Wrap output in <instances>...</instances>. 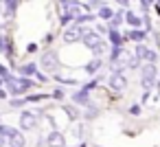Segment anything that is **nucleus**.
I'll return each mask as SVG.
<instances>
[{"label": "nucleus", "instance_id": "f257e3e1", "mask_svg": "<svg viewBox=\"0 0 160 147\" xmlns=\"http://www.w3.org/2000/svg\"><path fill=\"white\" fill-rule=\"evenodd\" d=\"M40 66L44 68V70H57V66H59V62H57V53H53V51H48V53H44L42 55V59H40Z\"/></svg>", "mask_w": 160, "mask_h": 147}, {"label": "nucleus", "instance_id": "f03ea898", "mask_svg": "<svg viewBox=\"0 0 160 147\" xmlns=\"http://www.w3.org/2000/svg\"><path fill=\"white\" fill-rule=\"evenodd\" d=\"M38 125V114H33V112H29V110H24V112H20V127L22 129H33Z\"/></svg>", "mask_w": 160, "mask_h": 147}, {"label": "nucleus", "instance_id": "7ed1b4c3", "mask_svg": "<svg viewBox=\"0 0 160 147\" xmlns=\"http://www.w3.org/2000/svg\"><path fill=\"white\" fill-rule=\"evenodd\" d=\"M108 84H110V88H112V90H116V92L127 88V79H125V75H123V73H114V75L108 79Z\"/></svg>", "mask_w": 160, "mask_h": 147}, {"label": "nucleus", "instance_id": "20e7f679", "mask_svg": "<svg viewBox=\"0 0 160 147\" xmlns=\"http://www.w3.org/2000/svg\"><path fill=\"white\" fill-rule=\"evenodd\" d=\"M158 77V70H156V64H145L140 68V79H147V81H153Z\"/></svg>", "mask_w": 160, "mask_h": 147}, {"label": "nucleus", "instance_id": "39448f33", "mask_svg": "<svg viewBox=\"0 0 160 147\" xmlns=\"http://www.w3.org/2000/svg\"><path fill=\"white\" fill-rule=\"evenodd\" d=\"M46 143H48V147H66V140H64V136L59 132H51Z\"/></svg>", "mask_w": 160, "mask_h": 147}, {"label": "nucleus", "instance_id": "423d86ee", "mask_svg": "<svg viewBox=\"0 0 160 147\" xmlns=\"http://www.w3.org/2000/svg\"><path fill=\"white\" fill-rule=\"evenodd\" d=\"M81 35H83L81 29H79V27H72V29H68V31L64 33V42H66V44H72V42H77Z\"/></svg>", "mask_w": 160, "mask_h": 147}, {"label": "nucleus", "instance_id": "0eeeda50", "mask_svg": "<svg viewBox=\"0 0 160 147\" xmlns=\"http://www.w3.org/2000/svg\"><path fill=\"white\" fill-rule=\"evenodd\" d=\"M81 40H83V44H86L88 48H92L94 44H99V42H101V40H99V35H97L94 31H90V33H83V35H81Z\"/></svg>", "mask_w": 160, "mask_h": 147}, {"label": "nucleus", "instance_id": "6e6552de", "mask_svg": "<svg viewBox=\"0 0 160 147\" xmlns=\"http://www.w3.org/2000/svg\"><path fill=\"white\" fill-rule=\"evenodd\" d=\"M72 101H75V103H79V105H88V103H90V99H88V90L75 92V94H72Z\"/></svg>", "mask_w": 160, "mask_h": 147}, {"label": "nucleus", "instance_id": "1a4fd4ad", "mask_svg": "<svg viewBox=\"0 0 160 147\" xmlns=\"http://www.w3.org/2000/svg\"><path fill=\"white\" fill-rule=\"evenodd\" d=\"M97 116H99V108L88 103V108H86V112H83V119H86V121H90V119H97Z\"/></svg>", "mask_w": 160, "mask_h": 147}, {"label": "nucleus", "instance_id": "9d476101", "mask_svg": "<svg viewBox=\"0 0 160 147\" xmlns=\"http://www.w3.org/2000/svg\"><path fill=\"white\" fill-rule=\"evenodd\" d=\"M9 145H11V147H24V145H27V140H24V136L18 132L16 136H11V138H9Z\"/></svg>", "mask_w": 160, "mask_h": 147}, {"label": "nucleus", "instance_id": "9b49d317", "mask_svg": "<svg viewBox=\"0 0 160 147\" xmlns=\"http://www.w3.org/2000/svg\"><path fill=\"white\" fill-rule=\"evenodd\" d=\"M0 134H2L5 138H11V136H16V134H18V129H16V127H9V125H2V123H0Z\"/></svg>", "mask_w": 160, "mask_h": 147}, {"label": "nucleus", "instance_id": "f8f14e48", "mask_svg": "<svg viewBox=\"0 0 160 147\" xmlns=\"http://www.w3.org/2000/svg\"><path fill=\"white\" fill-rule=\"evenodd\" d=\"M110 40H112V46L114 48H121V44H123V38L114 31V29H110Z\"/></svg>", "mask_w": 160, "mask_h": 147}, {"label": "nucleus", "instance_id": "ddd939ff", "mask_svg": "<svg viewBox=\"0 0 160 147\" xmlns=\"http://www.w3.org/2000/svg\"><path fill=\"white\" fill-rule=\"evenodd\" d=\"M147 55H149V48L140 42V44H136V57L138 59H147Z\"/></svg>", "mask_w": 160, "mask_h": 147}, {"label": "nucleus", "instance_id": "4468645a", "mask_svg": "<svg viewBox=\"0 0 160 147\" xmlns=\"http://www.w3.org/2000/svg\"><path fill=\"white\" fill-rule=\"evenodd\" d=\"M101 66H103V62H101V59L97 57V59H92V62H90V64L86 66V73H90V75H92V73H97V70H99Z\"/></svg>", "mask_w": 160, "mask_h": 147}, {"label": "nucleus", "instance_id": "2eb2a0df", "mask_svg": "<svg viewBox=\"0 0 160 147\" xmlns=\"http://www.w3.org/2000/svg\"><path fill=\"white\" fill-rule=\"evenodd\" d=\"M64 110H66V114H68L70 121H77V119H79V110H77L75 105H66Z\"/></svg>", "mask_w": 160, "mask_h": 147}, {"label": "nucleus", "instance_id": "dca6fc26", "mask_svg": "<svg viewBox=\"0 0 160 147\" xmlns=\"http://www.w3.org/2000/svg\"><path fill=\"white\" fill-rule=\"evenodd\" d=\"M20 73H22V75H35V73H38V66H35V64H24V66L20 68Z\"/></svg>", "mask_w": 160, "mask_h": 147}, {"label": "nucleus", "instance_id": "f3484780", "mask_svg": "<svg viewBox=\"0 0 160 147\" xmlns=\"http://www.w3.org/2000/svg\"><path fill=\"white\" fill-rule=\"evenodd\" d=\"M112 16H114V11H112L110 7H101V9H99V18H103V20H110Z\"/></svg>", "mask_w": 160, "mask_h": 147}, {"label": "nucleus", "instance_id": "a211bd4d", "mask_svg": "<svg viewBox=\"0 0 160 147\" xmlns=\"http://www.w3.org/2000/svg\"><path fill=\"white\" fill-rule=\"evenodd\" d=\"M118 59H123V51L121 48H114L112 53H110V62H118ZM125 62V59H123Z\"/></svg>", "mask_w": 160, "mask_h": 147}, {"label": "nucleus", "instance_id": "6ab92c4d", "mask_svg": "<svg viewBox=\"0 0 160 147\" xmlns=\"http://www.w3.org/2000/svg\"><path fill=\"white\" fill-rule=\"evenodd\" d=\"M105 51H108V46H105L103 42H99V44L92 46V53H94V55H101V53H105Z\"/></svg>", "mask_w": 160, "mask_h": 147}, {"label": "nucleus", "instance_id": "aec40b11", "mask_svg": "<svg viewBox=\"0 0 160 147\" xmlns=\"http://www.w3.org/2000/svg\"><path fill=\"white\" fill-rule=\"evenodd\" d=\"M125 18H127V22H129L132 27H140V20H138L134 13H125Z\"/></svg>", "mask_w": 160, "mask_h": 147}, {"label": "nucleus", "instance_id": "412c9836", "mask_svg": "<svg viewBox=\"0 0 160 147\" xmlns=\"http://www.w3.org/2000/svg\"><path fill=\"white\" fill-rule=\"evenodd\" d=\"M125 38H132V40H136V42H142L145 33H140V31H132V33H129V35H125Z\"/></svg>", "mask_w": 160, "mask_h": 147}, {"label": "nucleus", "instance_id": "4be33fe9", "mask_svg": "<svg viewBox=\"0 0 160 147\" xmlns=\"http://www.w3.org/2000/svg\"><path fill=\"white\" fill-rule=\"evenodd\" d=\"M0 51H5V53L9 51V40H7V38H2V35H0Z\"/></svg>", "mask_w": 160, "mask_h": 147}, {"label": "nucleus", "instance_id": "5701e85b", "mask_svg": "<svg viewBox=\"0 0 160 147\" xmlns=\"http://www.w3.org/2000/svg\"><path fill=\"white\" fill-rule=\"evenodd\" d=\"M53 99L62 101V99H64V90H59V88H57V90H53Z\"/></svg>", "mask_w": 160, "mask_h": 147}, {"label": "nucleus", "instance_id": "b1692460", "mask_svg": "<svg viewBox=\"0 0 160 147\" xmlns=\"http://www.w3.org/2000/svg\"><path fill=\"white\" fill-rule=\"evenodd\" d=\"M24 103H27V99H13V101H11L13 108H20V105H24Z\"/></svg>", "mask_w": 160, "mask_h": 147}, {"label": "nucleus", "instance_id": "393cba45", "mask_svg": "<svg viewBox=\"0 0 160 147\" xmlns=\"http://www.w3.org/2000/svg\"><path fill=\"white\" fill-rule=\"evenodd\" d=\"M140 86H142L145 90H149V88L153 86V81H147V79H140Z\"/></svg>", "mask_w": 160, "mask_h": 147}, {"label": "nucleus", "instance_id": "a878e982", "mask_svg": "<svg viewBox=\"0 0 160 147\" xmlns=\"http://www.w3.org/2000/svg\"><path fill=\"white\" fill-rule=\"evenodd\" d=\"M0 77H2V79H7V77H9V73H7V68H5L2 64H0Z\"/></svg>", "mask_w": 160, "mask_h": 147}, {"label": "nucleus", "instance_id": "bb28decb", "mask_svg": "<svg viewBox=\"0 0 160 147\" xmlns=\"http://www.w3.org/2000/svg\"><path fill=\"white\" fill-rule=\"evenodd\" d=\"M129 114H134V116L140 114V108H138V105H132V108H129Z\"/></svg>", "mask_w": 160, "mask_h": 147}, {"label": "nucleus", "instance_id": "cd10ccee", "mask_svg": "<svg viewBox=\"0 0 160 147\" xmlns=\"http://www.w3.org/2000/svg\"><path fill=\"white\" fill-rule=\"evenodd\" d=\"M140 3H142V7H145V11L149 9V3H151V0H140Z\"/></svg>", "mask_w": 160, "mask_h": 147}, {"label": "nucleus", "instance_id": "c85d7f7f", "mask_svg": "<svg viewBox=\"0 0 160 147\" xmlns=\"http://www.w3.org/2000/svg\"><path fill=\"white\" fill-rule=\"evenodd\" d=\"M2 145H5V136H2V134H0V147H2Z\"/></svg>", "mask_w": 160, "mask_h": 147}, {"label": "nucleus", "instance_id": "c756f323", "mask_svg": "<svg viewBox=\"0 0 160 147\" xmlns=\"http://www.w3.org/2000/svg\"><path fill=\"white\" fill-rule=\"evenodd\" d=\"M116 3H121L123 7H127V0H116Z\"/></svg>", "mask_w": 160, "mask_h": 147}, {"label": "nucleus", "instance_id": "7c9ffc66", "mask_svg": "<svg viewBox=\"0 0 160 147\" xmlns=\"http://www.w3.org/2000/svg\"><path fill=\"white\" fill-rule=\"evenodd\" d=\"M2 81H5V79H0V84H2Z\"/></svg>", "mask_w": 160, "mask_h": 147}, {"label": "nucleus", "instance_id": "2f4dec72", "mask_svg": "<svg viewBox=\"0 0 160 147\" xmlns=\"http://www.w3.org/2000/svg\"><path fill=\"white\" fill-rule=\"evenodd\" d=\"M79 147H86V145H79Z\"/></svg>", "mask_w": 160, "mask_h": 147}]
</instances>
